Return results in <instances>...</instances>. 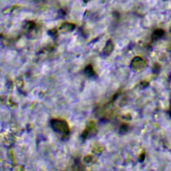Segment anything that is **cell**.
<instances>
[{"label":"cell","instance_id":"cell-1","mask_svg":"<svg viewBox=\"0 0 171 171\" xmlns=\"http://www.w3.org/2000/svg\"><path fill=\"white\" fill-rule=\"evenodd\" d=\"M147 66V62L146 60L140 56H137L133 58L130 64V67L134 72H141Z\"/></svg>","mask_w":171,"mask_h":171},{"label":"cell","instance_id":"cell-2","mask_svg":"<svg viewBox=\"0 0 171 171\" xmlns=\"http://www.w3.org/2000/svg\"><path fill=\"white\" fill-rule=\"evenodd\" d=\"M164 34V31L162 29H158V30H156V31L154 32V34H153V38H154L155 39H156V38H160L161 36H163Z\"/></svg>","mask_w":171,"mask_h":171}]
</instances>
